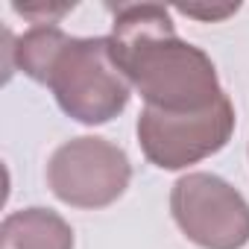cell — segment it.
I'll use <instances>...</instances> for the list:
<instances>
[{
	"instance_id": "obj_6",
	"label": "cell",
	"mask_w": 249,
	"mask_h": 249,
	"mask_svg": "<svg viewBox=\"0 0 249 249\" xmlns=\"http://www.w3.org/2000/svg\"><path fill=\"white\" fill-rule=\"evenodd\" d=\"M0 249H73V229L50 208H21L0 223Z\"/></svg>"
},
{
	"instance_id": "obj_7",
	"label": "cell",
	"mask_w": 249,
	"mask_h": 249,
	"mask_svg": "<svg viewBox=\"0 0 249 249\" xmlns=\"http://www.w3.org/2000/svg\"><path fill=\"white\" fill-rule=\"evenodd\" d=\"M65 41H68V33H62L56 24H38V27L27 30L15 41V47H12L15 65L30 79L44 85L47 82V71H50V65H53V59H56V53L62 50Z\"/></svg>"
},
{
	"instance_id": "obj_1",
	"label": "cell",
	"mask_w": 249,
	"mask_h": 249,
	"mask_svg": "<svg viewBox=\"0 0 249 249\" xmlns=\"http://www.w3.org/2000/svg\"><path fill=\"white\" fill-rule=\"evenodd\" d=\"M108 44L117 68L150 108L202 111L226 94L211 56L179 38L170 12L159 3L120 6Z\"/></svg>"
},
{
	"instance_id": "obj_4",
	"label": "cell",
	"mask_w": 249,
	"mask_h": 249,
	"mask_svg": "<svg viewBox=\"0 0 249 249\" xmlns=\"http://www.w3.org/2000/svg\"><path fill=\"white\" fill-rule=\"evenodd\" d=\"M132 164L123 147L97 135L65 141L47 161V185L71 208H106L126 194Z\"/></svg>"
},
{
	"instance_id": "obj_3",
	"label": "cell",
	"mask_w": 249,
	"mask_h": 249,
	"mask_svg": "<svg viewBox=\"0 0 249 249\" xmlns=\"http://www.w3.org/2000/svg\"><path fill=\"white\" fill-rule=\"evenodd\" d=\"M234 132V106L223 94L202 111H161L144 106L138 117V144L150 164L182 170L220 153Z\"/></svg>"
},
{
	"instance_id": "obj_2",
	"label": "cell",
	"mask_w": 249,
	"mask_h": 249,
	"mask_svg": "<svg viewBox=\"0 0 249 249\" xmlns=\"http://www.w3.org/2000/svg\"><path fill=\"white\" fill-rule=\"evenodd\" d=\"M44 85H50L59 108L85 126H103L114 120L132 97V82L117 68L108 36H68L47 71Z\"/></svg>"
},
{
	"instance_id": "obj_5",
	"label": "cell",
	"mask_w": 249,
	"mask_h": 249,
	"mask_svg": "<svg viewBox=\"0 0 249 249\" xmlns=\"http://www.w3.org/2000/svg\"><path fill=\"white\" fill-rule=\"evenodd\" d=\"M179 231L199 249H243L249 243V202L214 173H185L170 191Z\"/></svg>"
},
{
	"instance_id": "obj_8",
	"label": "cell",
	"mask_w": 249,
	"mask_h": 249,
	"mask_svg": "<svg viewBox=\"0 0 249 249\" xmlns=\"http://www.w3.org/2000/svg\"><path fill=\"white\" fill-rule=\"evenodd\" d=\"M182 12L185 15H196V18H226V15H231V12H237V6H226V9H194V6H182Z\"/></svg>"
}]
</instances>
